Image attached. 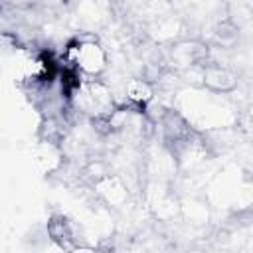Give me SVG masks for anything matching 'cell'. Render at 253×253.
Returning <instances> with one entry per match:
<instances>
[{"label":"cell","mask_w":253,"mask_h":253,"mask_svg":"<svg viewBox=\"0 0 253 253\" xmlns=\"http://www.w3.org/2000/svg\"><path fill=\"white\" fill-rule=\"evenodd\" d=\"M113 103L115 101L111 89L95 77H89V81L75 85V95H73L75 109H79L81 113L93 119H107L113 113Z\"/></svg>","instance_id":"1"},{"label":"cell","mask_w":253,"mask_h":253,"mask_svg":"<svg viewBox=\"0 0 253 253\" xmlns=\"http://www.w3.org/2000/svg\"><path fill=\"white\" fill-rule=\"evenodd\" d=\"M73 69L85 77H99L107 67V51L95 40H77L67 49Z\"/></svg>","instance_id":"2"},{"label":"cell","mask_w":253,"mask_h":253,"mask_svg":"<svg viewBox=\"0 0 253 253\" xmlns=\"http://www.w3.org/2000/svg\"><path fill=\"white\" fill-rule=\"evenodd\" d=\"M202 79L213 91H227V89H231L235 85L233 75L227 69H221V67H210V69H206L204 75H202Z\"/></svg>","instance_id":"3"},{"label":"cell","mask_w":253,"mask_h":253,"mask_svg":"<svg viewBox=\"0 0 253 253\" xmlns=\"http://www.w3.org/2000/svg\"><path fill=\"white\" fill-rule=\"evenodd\" d=\"M126 99L132 105H146L152 99V87L144 79H130L126 83Z\"/></svg>","instance_id":"4"}]
</instances>
